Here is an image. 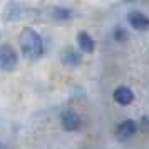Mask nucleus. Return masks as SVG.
<instances>
[{
	"instance_id": "nucleus-1",
	"label": "nucleus",
	"mask_w": 149,
	"mask_h": 149,
	"mask_svg": "<svg viewBox=\"0 0 149 149\" xmlns=\"http://www.w3.org/2000/svg\"><path fill=\"white\" fill-rule=\"evenodd\" d=\"M20 47H22L24 55L27 59H30V61H35V59H39L44 54L42 37L30 27H25L20 32Z\"/></svg>"
},
{
	"instance_id": "nucleus-2",
	"label": "nucleus",
	"mask_w": 149,
	"mask_h": 149,
	"mask_svg": "<svg viewBox=\"0 0 149 149\" xmlns=\"http://www.w3.org/2000/svg\"><path fill=\"white\" fill-rule=\"evenodd\" d=\"M17 62H19L17 52H15V49L12 47L10 44L0 45V69H2V70L12 72V70L17 67Z\"/></svg>"
},
{
	"instance_id": "nucleus-3",
	"label": "nucleus",
	"mask_w": 149,
	"mask_h": 149,
	"mask_svg": "<svg viewBox=\"0 0 149 149\" xmlns=\"http://www.w3.org/2000/svg\"><path fill=\"white\" fill-rule=\"evenodd\" d=\"M127 22L129 25L136 30H148L149 29V19L142 12H137V10H132L127 14Z\"/></svg>"
},
{
	"instance_id": "nucleus-4",
	"label": "nucleus",
	"mask_w": 149,
	"mask_h": 149,
	"mask_svg": "<svg viewBox=\"0 0 149 149\" xmlns=\"http://www.w3.org/2000/svg\"><path fill=\"white\" fill-rule=\"evenodd\" d=\"M61 122L65 131H77L81 127V117L74 111H64L61 116Z\"/></svg>"
},
{
	"instance_id": "nucleus-5",
	"label": "nucleus",
	"mask_w": 149,
	"mask_h": 149,
	"mask_svg": "<svg viewBox=\"0 0 149 149\" xmlns=\"http://www.w3.org/2000/svg\"><path fill=\"white\" fill-rule=\"evenodd\" d=\"M137 132V124L134 121H131V119H126V121H122L119 126H117V139H121V141H126L129 137H132V136Z\"/></svg>"
},
{
	"instance_id": "nucleus-6",
	"label": "nucleus",
	"mask_w": 149,
	"mask_h": 149,
	"mask_svg": "<svg viewBox=\"0 0 149 149\" xmlns=\"http://www.w3.org/2000/svg\"><path fill=\"white\" fill-rule=\"evenodd\" d=\"M114 101L117 104H121V106H127L131 102L134 101V94H132V91L126 86H121V87H117L114 91Z\"/></svg>"
},
{
	"instance_id": "nucleus-7",
	"label": "nucleus",
	"mask_w": 149,
	"mask_h": 149,
	"mask_svg": "<svg viewBox=\"0 0 149 149\" xmlns=\"http://www.w3.org/2000/svg\"><path fill=\"white\" fill-rule=\"evenodd\" d=\"M77 44H79L81 50L82 52H86V54L94 52V49H95L94 39H92L87 32H79V35H77Z\"/></svg>"
},
{
	"instance_id": "nucleus-8",
	"label": "nucleus",
	"mask_w": 149,
	"mask_h": 149,
	"mask_svg": "<svg viewBox=\"0 0 149 149\" xmlns=\"http://www.w3.org/2000/svg\"><path fill=\"white\" fill-rule=\"evenodd\" d=\"M62 62H64L65 65L75 67V65H79V64H81V54H79V52H75V50H67V52H64V54H62Z\"/></svg>"
},
{
	"instance_id": "nucleus-9",
	"label": "nucleus",
	"mask_w": 149,
	"mask_h": 149,
	"mask_svg": "<svg viewBox=\"0 0 149 149\" xmlns=\"http://www.w3.org/2000/svg\"><path fill=\"white\" fill-rule=\"evenodd\" d=\"M54 17L55 19H59V20H67L72 17V12L67 10V8H55L54 10Z\"/></svg>"
},
{
	"instance_id": "nucleus-10",
	"label": "nucleus",
	"mask_w": 149,
	"mask_h": 149,
	"mask_svg": "<svg viewBox=\"0 0 149 149\" xmlns=\"http://www.w3.org/2000/svg\"><path fill=\"white\" fill-rule=\"evenodd\" d=\"M114 37H116V40H126V39H127V32L122 30V29H116Z\"/></svg>"
},
{
	"instance_id": "nucleus-11",
	"label": "nucleus",
	"mask_w": 149,
	"mask_h": 149,
	"mask_svg": "<svg viewBox=\"0 0 149 149\" xmlns=\"http://www.w3.org/2000/svg\"><path fill=\"white\" fill-rule=\"evenodd\" d=\"M141 126H142L144 129H148V127H149V117H148V116H144V117L141 119Z\"/></svg>"
}]
</instances>
